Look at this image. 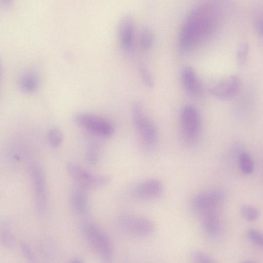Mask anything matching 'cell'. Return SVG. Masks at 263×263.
I'll return each mask as SVG.
<instances>
[{"label":"cell","mask_w":263,"mask_h":263,"mask_svg":"<svg viewBox=\"0 0 263 263\" xmlns=\"http://www.w3.org/2000/svg\"><path fill=\"white\" fill-rule=\"evenodd\" d=\"M240 211L242 216L247 220L255 221L259 218V211L254 206L243 205L240 208Z\"/></svg>","instance_id":"obj_20"},{"label":"cell","mask_w":263,"mask_h":263,"mask_svg":"<svg viewBox=\"0 0 263 263\" xmlns=\"http://www.w3.org/2000/svg\"><path fill=\"white\" fill-rule=\"evenodd\" d=\"M239 164L242 172L248 175L254 170V164L251 157L247 153H242L239 156Z\"/></svg>","instance_id":"obj_18"},{"label":"cell","mask_w":263,"mask_h":263,"mask_svg":"<svg viewBox=\"0 0 263 263\" xmlns=\"http://www.w3.org/2000/svg\"><path fill=\"white\" fill-rule=\"evenodd\" d=\"M48 139L50 145L53 147L59 146L63 141V134L58 128L50 129L48 133Z\"/></svg>","instance_id":"obj_22"},{"label":"cell","mask_w":263,"mask_h":263,"mask_svg":"<svg viewBox=\"0 0 263 263\" xmlns=\"http://www.w3.org/2000/svg\"><path fill=\"white\" fill-rule=\"evenodd\" d=\"M179 120L183 142L189 146L194 145L201 130V119L197 108L190 104L184 106L180 111Z\"/></svg>","instance_id":"obj_3"},{"label":"cell","mask_w":263,"mask_h":263,"mask_svg":"<svg viewBox=\"0 0 263 263\" xmlns=\"http://www.w3.org/2000/svg\"><path fill=\"white\" fill-rule=\"evenodd\" d=\"M131 116L134 125L139 133L144 147L148 150L156 145L158 132L154 121L146 113L142 104L139 102L132 103Z\"/></svg>","instance_id":"obj_2"},{"label":"cell","mask_w":263,"mask_h":263,"mask_svg":"<svg viewBox=\"0 0 263 263\" xmlns=\"http://www.w3.org/2000/svg\"><path fill=\"white\" fill-rule=\"evenodd\" d=\"M20 84L22 89L25 91L27 92H34L38 88V78L34 73L31 72H26L21 77Z\"/></svg>","instance_id":"obj_16"},{"label":"cell","mask_w":263,"mask_h":263,"mask_svg":"<svg viewBox=\"0 0 263 263\" xmlns=\"http://www.w3.org/2000/svg\"><path fill=\"white\" fill-rule=\"evenodd\" d=\"M3 3L5 5H9L12 0H1Z\"/></svg>","instance_id":"obj_28"},{"label":"cell","mask_w":263,"mask_h":263,"mask_svg":"<svg viewBox=\"0 0 263 263\" xmlns=\"http://www.w3.org/2000/svg\"><path fill=\"white\" fill-rule=\"evenodd\" d=\"M20 247L26 259L30 261H33L34 256L32 254L31 250L28 247V246L26 243H21Z\"/></svg>","instance_id":"obj_27"},{"label":"cell","mask_w":263,"mask_h":263,"mask_svg":"<svg viewBox=\"0 0 263 263\" xmlns=\"http://www.w3.org/2000/svg\"><path fill=\"white\" fill-rule=\"evenodd\" d=\"M1 239L5 247L10 248L13 245V238L10 231L9 226L6 222L1 223Z\"/></svg>","instance_id":"obj_19"},{"label":"cell","mask_w":263,"mask_h":263,"mask_svg":"<svg viewBox=\"0 0 263 263\" xmlns=\"http://www.w3.org/2000/svg\"><path fill=\"white\" fill-rule=\"evenodd\" d=\"M70 175L83 187H100L107 185L111 181L106 175H94L81 166L69 163L67 166Z\"/></svg>","instance_id":"obj_8"},{"label":"cell","mask_w":263,"mask_h":263,"mask_svg":"<svg viewBox=\"0 0 263 263\" xmlns=\"http://www.w3.org/2000/svg\"><path fill=\"white\" fill-rule=\"evenodd\" d=\"M163 191L162 182L158 179L151 178L136 184L132 190V194L138 200H153L160 197Z\"/></svg>","instance_id":"obj_9"},{"label":"cell","mask_w":263,"mask_h":263,"mask_svg":"<svg viewBox=\"0 0 263 263\" xmlns=\"http://www.w3.org/2000/svg\"><path fill=\"white\" fill-rule=\"evenodd\" d=\"M119 227L127 235L138 238H146L155 230L154 222L149 218L132 214L122 215L119 220Z\"/></svg>","instance_id":"obj_5"},{"label":"cell","mask_w":263,"mask_h":263,"mask_svg":"<svg viewBox=\"0 0 263 263\" xmlns=\"http://www.w3.org/2000/svg\"><path fill=\"white\" fill-rule=\"evenodd\" d=\"M182 84L186 91L194 97H200L203 92L202 84L195 70L190 66L185 67L181 75Z\"/></svg>","instance_id":"obj_12"},{"label":"cell","mask_w":263,"mask_h":263,"mask_svg":"<svg viewBox=\"0 0 263 263\" xmlns=\"http://www.w3.org/2000/svg\"><path fill=\"white\" fill-rule=\"evenodd\" d=\"M139 73L145 86L148 88H153L155 85V80L149 69L145 66H140L139 67Z\"/></svg>","instance_id":"obj_21"},{"label":"cell","mask_w":263,"mask_h":263,"mask_svg":"<svg viewBox=\"0 0 263 263\" xmlns=\"http://www.w3.org/2000/svg\"><path fill=\"white\" fill-rule=\"evenodd\" d=\"M73 120L82 128L101 137H109L115 133V127L110 121L96 114L79 112L73 116Z\"/></svg>","instance_id":"obj_6"},{"label":"cell","mask_w":263,"mask_h":263,"mask_svg":"<svg viewBox=\"0 0 263 263\" xmlns=\"http://www.w3.org/2000/svg\"><path fill=\"white\" fill-rule=\"evenodd\" d=\"M213 8L209 5L196 7L189 14L180 31L179 46L184 52L190 51L213 31L216 24Z\"/></svg>","instance_id":"obj_1"},{"label":"cell","mask_w":263,"mask_h":263,"mask_svg":"<svg viewBox=\"0 0 263 263\" xmlns=\"http://www.w3.org/2000/svg\"><path fill=\"white\" fill-rule=\"evenodd\" d=\"M36 201L38 209L42 211L45 209L46 202V183L42 171L38 166L32 169Z\"/></svg>","instance_id":"obj_13"},{"label":"cell","mask_w":263,"mask_h":263,"mask_svg":"<svg viewBox=\"0 0 263 263\" xmlns=\"http://www.w3.org/2000/svg\"><path fill=\"white\" fill-rule=\"evenodd\" d=\"M86 157L88 161L95 164L98 161V146L96 143H91L88 146L86 149Z\"/></svg>","instance_id":"obj_24"},{"label":"cell","mask_w":263,"mask_h":263,"mask_svg":"<svg viewBox=\"0 0 263 263\" xmlns=\"http://www.w3.org/2000/svg\"><path fill=\"white\" fill-rule=\"evenodd\" d=\"M224 198L225 194L222 190H210L196 194L191 200V205L193 211L202 217L216 213L217 207Z\"/></svg>","instance_id":"obj_7"},{"label":"cell","mask_w":263,"mask_h":263,"mask_svg":"<svg viewBox=\"0 0 263 263\" xmlns=\"http://www.w3.org/2000/svg\"><path fill=\"white\" fill-rule=\"evenodd\" d=\"M134 24L130 15H125L120 21L118 26V35L122 49L125 51L131 49L133 44Z\"/></svg>","instance_id":"obj_11"},{"label":"cell","mask_w":263,"mask_h":263,"mask_svg":"<svg viewBox=\"0 0 263 263\" xmlns=\"http://www.w3.org/2000/svg\"><path fill=\"white\" fill-rule=\"evenodd\" d=\"M249 52V46L247 44H242L237 52V61L240 66H243L247 59Z\"/></svg>","instance_id":"obj_26"},{"label":"cell","mask_w":263,"mask_h":263,"mask_svg":"<svg viewBox=\"0 0 263 263\" xmlns=\"http://www.w3.org/2000/svg\"><path fill=\"white\" fill-rule=\"evenodd\" d=\"M154 42L153 31L149 28L143 29L141 33L140 43L141 48L145 50H148L153 46Z\"/></svg>","instance_id":"obj_17"},{"label":"cell","mask_w":263,"mask_h":263,"mask_svg":"<svg viewBox=\"0 0 263 263\" xmlns=\"http://www.w3.org/2000/svg\"><path fill=\"white\" fill-rule=\"evenodd\" d=\"M82 232L91 248L102 258L110 259L114 254V247L109 237L98 226L85 223Z\"/></svg>","instance_id":"obj_4"},{"label":"cell","mask_w":263,"mask_h":263,"mask_svg":"<svg viewBox=\"0 0 263 263\" xmlns=\"http://www.w3.org/2000/svg\"><path fill=\"white\" fill-rule=\"evenodd\" d=\"M71 202L74 211L79 214H84L88 209L87 197L82 187L76 189L71 197Z\"/></svg>","instance_id":"obj_15"},{"label":"cell","mask_w":263,"mask_h":263,"mask_svg":"<svg viewBox=\"0 0 263 263\" xmlns=\"http://www.w3.org/2000/svg\"><path fill=\"white\" fill-rule=\"evenodd\" d=\"M202 228L206 236L210 238L217 237L222 231V223L216 212L202 216Z\"/></svg>","instance_id":"obj_14"},{"label":"cell","mask_w":263,"mask_h":263,"mask_svg":"<svg viewBox=\"0 0 263 263\" xmlns=\"http://www.w3.org/2000/svg\"><path fill=\"white\" fill-rule=\"evenodd\" d=\"M241 87L240 79L235 75L229 76L214 85L210 89L211 93L216 98L226 100L235 97Z\"/></svg>","instance_id":"obj_10"},{"label":"cell","mask_w":263,"mask_h":263,"mask_svg":"<svg viewBox=\"0 0 263 263\" xmlns=\"http://www.w3.org/2000/svg\"><path fill=\"white\" fill-rule=\"evenodd\" d=\"M192 260L194 262L198 263H212L214 262L212 258L205 252L195 249L191 254Z\"/></svg>","instance_id":"obj_23"},{"label":"cell","mask_w":263,"mask_h":263,"mask_svg":"<svg viewBox=\"0 0 263 263\" xmlns=\"http://www.w3.org/2000/svg\"><path fill=\"white\" fill-rule=\"evenodd\" d=\"M247 235L253 243L263 249V233L255 229H250Z\"/></svg>","instance_id":"obj_25"}]
</instances>
